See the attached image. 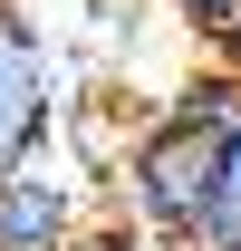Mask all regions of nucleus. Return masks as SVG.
<instances>
[{
    "label": "nucleus",
    "instance_id": "obj_5",
    "mask_svg": "<svg viewBox=\"0 0 241 251\" xmlns=\"http://www.w3.org/2000/svg\"><path fill=\"white\" fill-rule=\"evenodd\" d=\"M241 232V126L222 135V164H212V203H203V251Z\"/></svg>",
    "mask_w": 241,
    "mask_h": 251
},
{
    "label": "nucleus",
    "instance_id": "obj_8",
    "mask_svg": "<svg viewBox=\"0 0 241 251\" xmlns=\"http://www.w3.org/2000/svg\"><path fill=\"white\" fill-rule=\"evenodd\" d=\"M212 251H241V232H232V242H212Z\"/></svg>",
    "mask_w": 241,
    "mask_h": 251
},
{
    "label": "nucleus",
    "instance_id": "obj_6",
    "mask_svg": "<svg viewBox=\"0 0 241 251\" xmlns=\"http://www.w3.org/2000/svg\"><path fill=\"white\" fill-rule=\"evenodd\" d=\"M183 29L203 39V49H222V58H241V0H164Z\"/></svg>",
    "mask_w": 241,
    "mask_h": 251
},
{
    "label": "nucleus",
    "instance_id": "obj_2",
    "mask_svg": "<svg viewBox=\"0 0 241 251\" xmlns=\"http://www.w3.org/2000/svg\"><path fill=\"white\" fill-rule=\"evenodd\" d=\"M48 126H58V58L20 0H0V174L20 155H48Z\"/></svg>",
    "mask_w": 241,
    "mask_h": 251
},
{
    "label": "nucleus",
    "instance_id": "obj_7",
    "mask_svg": "<svg viewBox=\"0 0 241 251\" xmlns=\"http://www.w3.org/2000/svg\"><path fill=\"white\" fill-rule=\"evenodd\" d=\"M68 251H154V242L135 232V222H77V232H68Z\"/></svg>",
    "mask_w": 241,
    "mask_h": 251
},
{
    "label": "nucleus",
    "instance_id": "obj_3",
    "mask_svg": "<svg viewBox=\"0 0 241 251\" xmlns=\"http://www.w3.org/2000/svg\"><path fill=\"white\" fill-rule=\"evenodd\" d=\"M77 184L68 174H48L39 155H20L10 174H0V251H68V232H77Z\"/></svg>",
    "mask_w": 241,
    "mask_h": 251
},
{
    "label": "nucleus",
    "instance_id": "obj_4",
    "mask_svg": "<svg viewBox=\"0 0 241 251\" xmlns=\"http://www.w3.org/2000/svg\"><path fill=\"white\" fill-rule=\"evenodd\" d=\"M183 126H203V135H232L241 126V68H222V77H193V87L174 97Z\"/></svg>",
    "mask_w": 241,
    "mask_h": 251
},
{
    "label": "nucleus",
    "instance_id": "obj_1",
    "mask_svg": "<svg viewBox=\"0 0 241 251\" xmlns=\"http://www.w3.org/2000/svg\"><path fill=\"white\" fill-rule=\"evenodd\" d=\"M212 164H222V135L183 126L174 106L125 145V222L145 232L154 251H203V203H212Z\"/></svg>",
    "mask_w": 241,
    "mask_h": 251
}]
</instances>
